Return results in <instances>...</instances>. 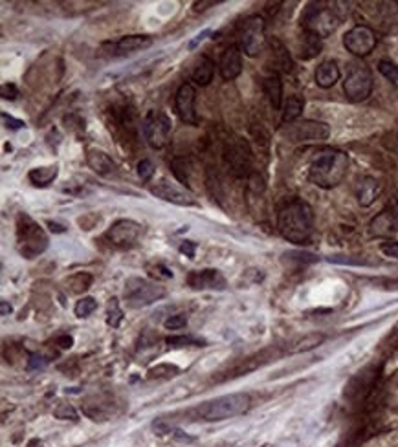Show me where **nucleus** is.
Instances as JSON below:
<instances>
[{
	"instance_id": "1",
	"label": "nucleus",
	"mask_w": 398,
	"mask_h": 447,
	"mask_svg": "<svg viewBox=\"0 0 398 447\" xmlns=\"http://www.w3.org/2000/svg\"><path fill=\"white\" fill-rule=\"evenodd\" d=\"M277 231L288 242H308L314 233L312 207L301 199L286 202L277 213Z\"/></svg>"
},
{
	"instance_id": "2",
	"label": "nucleus",
	"mask_w": 398,
	"mask_h": 447,
	"mask_svg": "<svg viewBox=\"0 0 398 447\" xmlns=\"http://www.w3.org/2000/svg\"><path fill=\"white\" fill-rule=\"evenodd\" d=\"M349 170V154L340 149H321L308 165V180L321 189H334L345 180Z\"/></svg>"
},
{
	"instance_id": "3",
	"label": "nucleus",
	"mask_w": 398,
	"mask_h": 447,
	"mask_svg": "<svg viewBox=\"0 0 398 447\" xmlns=\"http://www.w3.org/2000/svg\"><path fill=\"white\" fill-rule=\"evenodd\" d=\"M250 396L245 392H235V394H226L219 396L215 400L204 402L197 409V414L206 422H222V420L235 418L245 414L250 409Z\"/></svg>"
},
{
	"instance_id": "4",
	"label": "nucleus",
	"mask_w": 398,
	"mask_h": 447,
	"mask_svg": "<svg viewBox=\"0 0 398 447\" xmlns=\"http://www.w3.org/2000/svg\"><path fill=\"white\" fill-rule=\"evenodd\" d=\"M17 246L21 255L26 259H35L48 248L45 229L24 213L17 216Z\"/></svg>"
},
{
	"instance_id": "5",
	"label": "nucleus",
	"mask_w": 398,
	"mask_h": 447,
	"mask_svg": "<svg viewBox=\"0 0 398 447\" xmlns=\"http://www.w3.org/2000/svg\"><path fill=\"white\" fill-rule=\"evenodd\" d=\"M301 24L303 31L316 35L319 39H327L336 31L340 18L332 8H327L325 4H308Z\"/></svg>"
},
{
	"instance_id": "6",
	"label": "nucleus",
	"mask_w": 398,
	"mask_h": 447,
	"mask_svg": "<svg viewBox=\"0 0 398 447\" xmlns=\"http://www.w3.org/2000/svg\"><path fill=\"white\" fill-rule=\"evenodd\" d=\"M125 303L131 308H145L153 305L156 301L164 299L165 288L158 283H153L149 279L131 277L125 283V292H123Z\"/></svg>"
},
{
	"instance_id": "7",
	"label": "nucleus",
	"mask_w": 398,
	"mask_h": 447,
	"mask_svg": "<svg viewBox=\"0 0 398 447\" xmlns=\"http://www.w3.org/2000/svg\"><path fill=\"white\" fill-rule=\"evenodd\" d=\"M375 86V79H373V72L369 70L367 64L364 62H353L349 74L343 81V92L351 103H362L371 96Z\"/></svg>"
},
{
	"instance_id": "8",
	"label": "nucleus",
	"mask_w": 398,
	"mask_h": 447,
	"mask_svg": "<svg viewBox=\"0 0 398 447\" xmlns=\"http://www.w3.org/2000/svg\"><path fill=\"white\" fill-rule=\"evenodd\" d=\"M264 29H266V21L261 15H251L240 24L239 35H237V46L245 55L257 57L261 53L264 42H266Z\"/></svg>"
},
{
	"instance_id": "9",
	"label": "nucleus",
	"mask_w": 398,
	"mask_h": 447,
	"mask_svg": "<svg viewBox=\"0 0 398 447\" xmlns=\"http://www.w3.org/2000/svg\"><path fill=\"white\" fill-rule=\"evenodd\" d=\"M281 134L288 142L294 143H319L329 140L330 127L323 121L303 119V121H294V123L283 127Z\"/></svg>"
},
{
	"instance_id": "10",
	"label": "nucleus",
	"mask_w": 398,
	"mask_h": 447,
	"mask_svg": "<svg viewBox=\"0 0 398 447\" xmlns=\"http://www.w3.org/2000/svg\"><path fill=\"white\" fill-rule=\"evenodd\" d=\"M142 131L145 142L153 149H164L169 143L173 123L171 118L162 110H149L142 121Z\"/></svg>"
},
{
	"instance_id": "11",
	"label": "nucleus",
	"mask_w": 398,
	"mask_h": 447,
	"mask_svg": "<svg viewBox=\"0 0 398 447\" xmlns=\"http://www.w3.org/2000/svg\"><path fill=\"white\" fill-rule=\"evenodd\" d=\"M224 158L235 176H248L251 173L253 156H251L250 145L242 138L227 140L226 147H224Z\"/></svg>"
},
{
	"instance_id": "12",
	"label": "nucleus",
	"mask_w": 398,
	"mask_h": 447,
	"mask_svg": "<svg viewBox=\"0 0 398 447\" xmlns=\"http://www.w3.org/2000/svg\"><path fill=\"white\" fill-rule=\"evenodd\" d=\"M376 42H378L376 31L367 24H356L354 28H351L347 34L343 35L345 50L356 57L369 55L371 51L376 48Z\"/></svg>"
},
{
	"instance_id": "13",
	"label": "nucleus",
	"mask_w": 398,
	"mask_h": 447,
	"mask_svg": "<svg viewBox=\"0 0 398 447\" xmlns=\"http://www.w3.org/2000/svg\"><path fill=\"white\" fill-rule=\"evenodd\" d=\"M369 235L373 238L395 240L398 237V200L393 199L378 215L369 222Z\"/></svg>"
},
{
	"instance_id": "14",
	"label": "nucleus",
	"mask_w": 398,
	"mask_h": 447,
	"mask_svg": "<svg viewBox=\"0 0 398 447\" xmlns=\"http://www.w3.org/2000/svg\"><path fill=\"white\" fill-rule=\"evenodd\" d=\"M195 101H197L195 86L191 83H184L175 96V110L184 123L193 125V127L199 125V114L195 110Z\"/></svg>"
},
{
	"instance_id": "15",
	"label": "nucleus",
	"mask_w": 398,
	"mask_h": 447,
	"mask_svg": "<svg viewBox=\"0 0 398 447\" xmlns=\"http://www.w3.org/2000/svg\"><path fill=\"white\" fill-rule=\"evenodd\" d=\"M142 233V226L134 220H118L108 229L105 238L114 248H131Z\"/></svg>"
},
{
	"instance_id": "16",
	"label": "nucleus",
	"mask_w": 398,
	"mask_h": 447,
	"mask_svg": "<svg viewBox=\"0 0 398 447\" xmlns=\"http://www.w3.org/2000/svg\"><path fill=\"white\" fill-rule=\"evenodd\" d=\"M151 194H154L156 199L165 200V202H171V204L182 205V207H193V205H197V200L193 199V194L165 180L158 181L156 186L151 187Z\"/></svg>"
},
{
	"instance_id": "17",
	"label": "nucleus",
	"mask_w": 398,
	"mask_h": 447,
	"mask_svg": "<svg viewBox=\"0 0 398 447\" xmlns=\"http://www.w3.org/2000/svg\"><path fill=\"white\" fill-rule=\"evenodd\" d=\"M188 284L193 290H216V292H222L227 286L224 275L219 270H210V268L189 273Z\"/></svg>"
},
{
	"instance_id": "18",
	"label": "nucleus",
	"mask_w": 398,
	"mask_h": 447,
	"mask_svg": "<svg viewBox=\"0 0 398 447\" xmlns=\"http://www.w3.org/2000/svg\"><path fill=\"white\" fill-rule=\"evenodd\" d=\"M219 70L224 81L237 79L242 72V51L237 44L227 46L219 61Z\"/></svg>"
},
{
	"instance_id": "19",
	"label": "nucleus",
	"mask_w": 398,
	"mask_h": 447,
	"mask_svg": "<svg viewBox=\"0 0 398 447\" xmlns=\"http://www.w3.org/2000/svg\"><path fill=\"white\" fill-rule=\"evenodd\" d=\"M382 193V186L380 181L373 178V176H364L356 181V187H354V194H356V200L362 207H371L375 204L376 199L380 196Z\"/></svg>"
},
{
	"instance_id": "20",
	"label": "nucleus",
	"mask_w": 398,
	"mask_h": 447,
	"mask_svg": "<svg viewBox=\"0 0 398 447\" xmlns=\"http://www.w3.org/2000/svg\"><path fill=\"white\" fill-rule=\"evenodd\" d=\"M86 164L94 173L101 176H110L116 173V164L107 153H103L99 149H90L86 154Z\"/></svg>"
},
{
	"instance_id": "21",
	"label": "nucleus",
	"mask_w": 398,
	"mask_h": 447,
	"mask_svg": "<svg viewBox=\"0 0 398 447\" xmlns=\"http://www.w3.org/2000/svg\"><path fill=\"white\" fill-rule=\"evenodd\" d=\"M262 90L266 94L273 110H279L283 105V81H281V75L277 72H272L262 79Z\"/></svg>"
},
{
	"instance_id": "22",
	"label": "nucleus",
	"mask_w": 398,
	"mask_h": 447,
	"mask_svg": "<svg viewBox=\"0 0 398 447\" xmlns=\"http://www.w3.org/2000/svg\"><path fill=\"white\" fill-rule=\"evenodd\" d=\"M340 66L336 61H323L316 68L314 79L319 88H332L340 81Z\"/></svg>"
},
{
	"instance_id": "23",
	"label": "nucleus",
	"mask_w": 398,
	"mask_h": 447,
	"mask_svg": "<svg viewBox=\"0 0 398 447\" xmlns=\"http://www.w3.org/2000/svg\"><path fill=\"white\" fill-rule=\"evenodd\" d=\"M153 44V37L149 35H125L118 42H114V50L118 53H131V51L145 50Z\"/></svg>"
},
{
	"instance_id": "24",
	"label": "nucleus",
	"mask_w": 398,
	"mask_h": 447,
	"mask_svg": "<svg viewBox=\"0 0 398 447\" xmlns=\"http://www.w3.org/2000/svg\"><path fill=\"white\" fill-rule=\"evenodd\" d=\"M215 75V62L208 55H202L193 70V81L199 86H208Z\"/></svg>"
},
{
	"instance_id": "25",
	"label": "nucleus",
	"mask_w": 398,
	"mask_h": 447,
	"mask_svg": "<svg viewBox=\"0 0 398 447\" xmlns=\"http://www.w3.org/2000/svg\"><path fill=\"white\" fill-rule=\"evenodd\" d=\"M270 46H272V55H273V61H275L277 74L279 70H281V72H286V74H290L292 68H294V62H292L290 53H288V50L284 48L283 42L277 39H272L270 40Z\"/></svg>"
},
{
	"instance_id": "26",
	"label": "nucleus",
	"mask_w": 398,
	"mask_h": 447,
	"mask_svg": "<svg viewBox=\"0 0 398 447\" xmlns=\"http://www.w3.org/2000/svg\"><path fill=\"white\" fill-rule=\"evenodd\" d=\"M59 175V167L57 165H48V167H37L28 173V180L34 183L35 187H48L51 181L55 180Z\"/></svg>"
},
{
	"instance_id": "27",
	"label": "nucleus",
	"mask_w": 398,
	"mask_h": 447,
	"mask_svg": "<svg viewBox=\"0 0 398 447\" xmlns=\"http://www.w3.org/2000/svg\"><path fill=\"white\" fill-rule=\"evenodd\" d=\"M321 48H323V39H319L316 35L308 34V31H303L301 37V48H299V57L303 61H310L316 55L321 53Z\"/></svg>"
},
{
	"instance_id": "28",
	"label": "nucleus",
	"mask_w": 398,
	"mask_h": 447,
	"mask_svg": "<svg viewBox=\"0 0 398 447\" xmlns=\"http://www.w3.org/2000/svg\"><path fill=\"white\" fill-rule=\"evenodd\" d=\"M303 108H305V99L299 96H292L286 99L283 108V123H294L297 121V118L303 114Z\"/></svg>"
},
{
	"instance_id": "29",
	"label": "nucleus",
	"mask_w": 398,
	"mask_h": 447,
	"mask_svg": "<svg viewBox=\"0 0 398 447\" xmlns=\"http://www.w3.org/2000/svg\"><path fill=\"white\" fill-rule=\"evenodd\" d=\"M171 169H173V175L177 176V180L180 183H184V186L191 183V159L177 156L171 162Z\"/></svg>"
},
{
	"instance_id": "30",
	"label": "nucleus",
	"mask_w": 398,
	"mask_h": 447,
	"mask_svg": "<svg viewBox=\"0 0 398 447\" xmlns=\"http://www.w3.org/2000/svg\"><path fill=\"white\" fill-rule=\"evenodd\" d=\"M92 283H94V277H92L90 273H86V272L74 273V275H72V277H69V281H66L70 294H75V295L88 292L92 286Z\"/></svg>"
},
{
	"instance_id": "31",
	"label": "nucleus",
	"mask_w": 398,
	"mask_h": 447,
	"mask_svg": "<svg viewBox=\"0 0 398 447\" xmlns=\"http://www.w3.org/2000/svg\"><path fill=\"white\" fill-rule=\"evenodd\" d=\"M323 341H325L323 334H308V335H305V337H301L299 341H296V346H292V352L299 354V352L312 350V348H316V346L321 345Z\"/></svg>"
},
{
	"instance_id": "32",
	"label": "nucleus",
	"mask_w": 398,
	"mask_h": 447,
	"mask_svg": "<svg viewBox=\"0 0 398 447\" xmlns=\"http://www.w3.org/2000/svg\"><path fill=\"white\" fill-rule=\"evenodd\" d=\"M123 321V311L120 310V303L116 297L110 299V305H108V311H107V324L108 327H112V329H118Z\"/></svg>"
},
{
	"instance_id": "33",
	"label": "nucleus",
	"mask_w": 398,
	"mask_h": 447,
	"mask_svg": "<svg viewBox=\"0 0 398 447\" xmlns=\"http://www.w3.org/2000/svg\"><path fill=\"white\" fill-rule=\"evenodd\" d=\"M96 310H97V301L94 299V297H83V299L77 301V305H75L74 308L75 316L81 317V319H83V317H88Z\"/></svg>"
},
{
	"instance_id": "34",
	"label": "nucleus",
	"mask_w": 398,
	"mask_h": 447,
	"mask_svg": "<svg viewBox=\"0 0 398 447\" xmlns=\"http://www.w3.org/2000/svg\"><path fill=\"white\" fill-rule=\"evenodd\" d=\"M378 72L386 77L393 86H398V66L391 61L378 62Z\"/></svg>"
},
{
	"instance_id": "35",
	"label": "nucleus",
	"mask_w": 398,
	"mask_h": 447,
	"mask_svg": "<svg viewBox=\"0 0 398 447\" xmlns=\"http://www.w3.org/2000/svg\"><path fill=\"white\" fill-rule=\"evenodd\" d=\"M167 345L173 346V348H180V346H206L204 341L200 340H195V337H191V335H171V337H167Z\"/></svg>"
},
{
	"instance_id": "36",
	"label": "nucleus",
	"mask_w": 398,
	"mask_h": 447,
	"mask_svg": "<svg viewBox=\"0 0 398 447\" xmlns=\"http://www.w3.org/2000/svg\"><path fill=\"white\" fill-rule=\"evenodd\" d=\"M164 327L167 330H182L184 327H188V317L184 316V314L171 316L169 319H165Z\"/></svg>"
},
{
	"instance_id": "37",
	"label": "nucleus",
	"mask_w": 398,
	"mask_h": 447,
	"mask_svg": "<svg viewBox=\"0 0 398 447\" xmlns=\"http://www.w3.org/2000/svg\"><path fill=\"white\" fill-rule=\"evenodd\" d=\"M53 414H55V418L59 420H77L75 409L72 407V405H69V403H61V405L53 411Z\"/></svg>"
},
{
	"instance_id": "38",
	"label": "nucleus",
	"mask_w": 398,
	"mask_h": 447,
	"mask_svg": "<svg viewBox=\"0 0 398 447\" xmlns=\"http://www.w3.org/2000/svg\"><path fill=\"white\" fill-rule=\"evenodd\" d=\"M138 175L142 178V181H149L154 176V164L151 159H142L138 164Z\"/></svg>"
},
{
	"instance_id": "39",
	"label": "nucleus",
	"mask_w": 398,
	"mask_h": 447,
	"mask_svg": "<svg viewBox=\"0 0 398 447\" xmlns=\"http://www.w3.org/2000/svg\"><path fill=\"white\" fill-rule=\"evenodd\" d=\"M380 251L389 259H398V240H384L380 244Z\"/></svg>"
},
{
	"instance_id": "40",
	"label": "nucleus",
	"mask_w": 398,
	"mask_h": 447,
	"mask_svg": "<svg viewBox=\"0 0 398 447\" xmlns=\"http://www.w3.org/2000/svg\"><path fill=\"white\" fill-rule=\"evenodd\" d=\"M2 123H4V127H6V129H10V131H18V129L26 127L23 119L13 118V116H10V114H6V112H2Z\"/></svg>"
},
{
	"instance_id": "41",
	"label": "nucleus",
	"mask_w": 398,
	"mask_h": 447,
	"mask_svg": "<svg viewBox=\"0 0 398 447\" xmlns=\"http://www.w3.org/2000/svg\"><path fill=\"white\" fill-rule=\"evenodd\" d=\"M0 96L4 97V99H10V101H13V99H17L18 88L13 85V83H4V85H2V88H0Z\"/></svg>"
},
{
	"instance_id": "42",
	"label": "nucleus",
	"mask_w": 398,
	"mask_h": 447,
	"mask_svg": "<svg viewBox=\"0 0 398 447\" xmlns=\"http://www.w3.org/2000/svg\"><path fill=\"white\" fill-rule=\"evenodd\" d=\"M151 275L156 279H171L173 277V272H171L169 268H165L164 264H156V266H151Z\"/></svg>"
},
{
	"instance_id": "43",
	"label": "nucleus",
	"mask_w": 398,
	"mask_h": 447,
	"mask_svg": "<svg viewBox=\"0 0 398 447\" xmlns=\"http://www.w3.org/2000/svg\"><path fill=\"white\" fill-rule=\"evenodd\" d=\"M46 359L39 354H34V356H29L28 359V368L29 370H35V368H45L46 367Z\"/></svg>"
},
{
	"instance_id": "44",
	"label": "nucleus",
	"mask_w": 398,
	"mask_h": 447,
	"mask_svg": "<svg viewBox=\"0 0 398 447\" xmlns=\"http://www.w3.org/2000/svg\"><path fill=\"white\" fill-rule=\"evenodd\" d=\"M180 251H182L186 257H189V259H195V251H197V244L193 242V240H184L182 244H180Z\"/></svg>"
},
{
	"instance_id": "45",
	"label": "nucleus",
	"mask_w": 398,
	"mask_h": 447,
	"mask_svg": "<svg viewBox=\"0 0 398 447\" xmlns=\"http://www.w3.org/2000/svg\"><path fill=\"white\" fill-rule=\"evenodd\" d=\"M57 345L61 346L63 350H69V348H72V345H74V337L69 334L59 335V337H57Z\"/></svg>"
},
{
	"instance_id": "46",
	"label": "nucleus",
	"mask_w": 398,
	"mask_h": 447,
	"mask_svg": "<svg viewBox=\"0 0 398 447\" xmlns=\"http://www.w3.org/2000/svg\"><path fill=\"white\" fill-rule=\"evenodd\" d=\"M208 35H211V29H204V31H200V34L197 35V37H195V39L191 40V42H189V44H188L189 50H195V48H197V46H199L200 42H202V40H204L206 37H208Z\"/></svg>"
},
{
	"instance_id": "47",
	"label": "nucleus",
	"mask_w": 398,
	"mask_h": 447,
	"mask_svg": "<svg viewBox=\"0 0 398 447\" xmlns=\"http://www.w3.org/2000/svg\"><path fill=\"white\" fill-rule=\"evenodd\" d=\"M219 2H221V0H202V2H195L193 10L195 12H204V10H208V6H215Z\"/></svg>"
},
{
	"instance_id": "48",
	"label": "nucleus",
	"mask_w": 398,
	"mask_h": 447,
	"mask_svg": "<svg viewBox=\"0 0 398 447\" xmlns=\"http://www.w3.org/2000/svg\"><path fill=\"white\" fill-rule=\"evenodd\" d=\"M12 305H8V301H0V316H10L12 314Z\"/></svg>"
},
{
	"instance_id": "49",
	"label": "nucleus",
	"mask_w": 398,
	"mask_h": 447,
	"mask_svg": "<svg viewBox=\"0 0 398 447\" xmlns=\"http://www.w3.org/2000/svg\"><path fill=\"white\" fill-rule=\"evenodd\" d=\"M48 226H50V229L53 233H64V231H66V229H64V226L57 224V222H48Z\"/></svg>"
}]
</instances>
